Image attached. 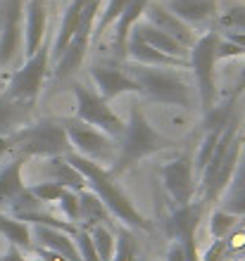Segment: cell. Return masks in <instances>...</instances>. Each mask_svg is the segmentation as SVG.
<instances>
[{"mask_svg": "<svg viewBox=\"0 0 245 261\" xmlns=\"http://www.w3.org/2000/svg\"><path fill=\"white\" fill-rule=\"evenodd\" d=\"M64 159L83 176L86 190H91V193L96 195L102 204H105V209H107L122 226L131 228V230H152V223L138 212V206L133 204V199L119 188V183H117V178L109 173V169L81 157V154H76V152L64 154Z\"/></svg>", "mask_w": 245, "mask_h": 261, "instance_id": "6da1fadb", "label": "cell"}, {"mask_svg": "<svg viewBox=\"0 0 245 261\" xmlns=\"http://www.w3.org/2000/svg\"><path fill=\"white\" fill-rule=\"evenodd\" d=\"M171 147H176V140L160 133L143 114L141 102H133L129 121L124 126V133L119 138V145H117V157L109 166V173L117 178V176L136 169L143 159L152 157L157 152L171 150Z\"/></svg>", "mask_w": 245, "mask_h": 261, "instance_id": "7a4b0ae2", "label": "cell"}, {"mask_svg": "<svg viewBox=\"0 0 245 261\" xmlns=\"http://www.w3.org/2000/svg\"><path fill=\"white\" fill-rule=\"evenodd\" d=\"M131 79L138 83L141 93L138 95L148 102L174 105V107H193L191 86L184 79L179 69H162V67H143V64L124 62Z\"/></svg>", "mask_w": 245, "mask_h": 261, "instance_id": "3957f363", "label": "cell"}, {"mask_svg": "<svg viewBox=\"0 0 245 261\" xmlns=\"http://www.w3.org/2000/svg\"><path fill=\"white\" fill-rule=\"evenodd\" d=\"M14 140V152L24 154L27 159L31 157H64L72 152V143H69L67 128L62 124V119H38L31 121L24 128H19L12 136Z\"/></svg>", "mask_w": 245, "mask_h": 261, "instance_id": "277c9868", "label": "cell"}, {"mask_svg": "<svg viewBox=\"0 0 245 261\" xmlns=\"http://www.w3.org/2000/svg\"><path fill=\"white\" fill-rule=\"evenodd\" d=\"M221 41V34L217 29H207L203 36H197L195 45L188 53V67L193 69V79H195V90H197V102L203 114H210L217 107V67L219 57L217 48Z\"/></svg>", "mask_w": 245, "mask_h": 261, "instance_id": "5b68a950", "label": "cell"}, {"mask_svg": "<svg viewBox=\"0 0 245 261\" xmlns=\"http://www.w3.org/2000/svg\"><path fill=\"white\" fill-rule=\"evenodd\" d=\"M69 86H72V93H74V100H76L74 119L100 128L102 133H107L112 140H119L126 121L119 119V114L109 107L107 100H102L96 88H88V86L81 81H72Z\"/></svg>", "mask_w": 245, "mask_h": 261, "instance_id": "8992f818", "label": "cell"}, {"mask_svg": "<svg viewBox=\"0 0 245 261\" xmlns=\"http://www.w3.org/2000/svg\"><path fill=\"white\" fill-rule=\"evenodd\" d=\"M50 55H53V43L46 38L41 48L36 50L31 57H27V62L10 76V83L5 88L7 95L14 97V100H21V102L36 105L43 83H46V76H48Z\"/></svg>", "mask_w": 245, "mask_h": 261, "instance_id": "52a82bcc", "label": "cell"}, {"mask_svg": "<svg viewBox=\"0 0 245 261\" xmlns=\"http://www.w3.org/2000/svg\"><path fill=\"white\" fill-rule=\"evenodd\" d=\"M62 124L67 128L72 152H76V154H81V157L91 159V162H96V164H100V166L115 162L117 145L107 133H102L96 126L83 124L79 119H62Z\"/></svg>", "mask_w": 245, "mask_h": 261, "instance_id": "ba28073f", "label": "cell"}, {"mask_svg": "<svg viewBox=\"0 0 245 261\" xmlns=\"http://www.w3.org/2000/svg\"><path fill=\"white\" fill-rule=\"evenodd\" d=\"M24 50V0H0V67Z\"/></svg>", "mask_w": 245, "mask_h": 261, "instance_id": "9c48e42d", "label": "cell"}, {"mask_svg": "<svg viewBox=\"0 0 245 261\" xmlns=\"http://www.w3.org/2000/svg\"><path fill=\"white\" fill-rule=\"evenodd\" d=\"M162 186L171 197L174 206L191 204L197 195V176L193 159L188 154H179L162 166Z\"/></svg>", "mask_w": 245, "mask_h": 261, "instance_id": "30bf717a", "label": "cell"}, {"mask_svg": "<svg viewBox=\"0 0 245 261\" xmlns=\"http://www.w3.org/2000/svg\"><path fill=\"white\" fill-rule=\"evenodd\" d=\"M205 204L203 199H193L186 206H174L169 221H167V233L171 235V240H176L186 252V261H200V252H197V226L203 221Z\"/></svg>", "mask_w": 245, "mask_h": 261, "instance_id": "8fae6325", "label": "cell"}, {"mask_svg": "<svg viewBox=\"0 0 245 261\" xmlns=\"http://www.w3.org/2000/svg\"><path fill=\"white\" fill-rule=\"evenodd\" d=\"M88 74L96 83V90L100 93L102 100H115L124 93H141L138 83L131 79L124 62H109V60H98L88 67Z\"/></svg>", "mask_w": 245, "mask_h": 261, "instance_id": "7c38bea8", "label": "cell"}, {"mask_svg": "<svg viewBox=\"0 0 245 261\" xmlns=\"http://www.w3.org/2000/svg\"><path fill=\"white\" fill-rule=\"evenodd\" d=\"M143 19L150 21L152 27L162 29L164 34L174 36V38H176V41L181 43L184 48L191 50L193 45H195V41H197L195 29L188 27L186 21H181L176 14H171L169 10L162 5V3H157V0H150L148 7H145V17H143Z\"/></svg>", "mask_w": 245, "mask_h": 261, "instance_id": "4fadbf2b", "label": "cell"}, {"mask_svg": "<svg viewBox=\"0 0 245 261\" xmlns=\"http://www.w3.org/2000/svg\"><path fill=\"white\" fill-rule=\"evenodd\" d=\"M48 5L46 0H24V57H31L46 43Z\"/></svg>", "mask_w": 245, "mask_h": 261, "instance_id": "5bb4252c", "label": "cell"}, {"mask_svg": "<svg viewBox=\"0 0 245 261\" xmlns=\"http://www.w3.org/2000/svg\"><path fill=\"white\" fill-rule=\"evenodd\" d=\"M162 5L188 27H203L219 17V0H164Z\"/></svg>", "mask_w": 245, "mask_h": 261, "instance_id": "9a60e30c", "label": "cell"}, {"mask_svg": "<svg viewBox=\"0 0 245 261\" xmlns=\"http://www.w3.org/2000/svg\"><path fill=\"white\" fill-rule=\"evenodd\" d=\"M129 57H131V62L133 64H143V67H162V69H184V67H188L186 60H176V57L157 53L152 45H148V43L136 34V29L131 31L129 43H126V60H129Z\"/></svg>", "mask_w": 245, "mask_h": 261, "instance_id": "2e32d148", "label": "cell"}, {"mask_svg": "<svg viewBox=\"0 0 245 261\" xmlns=\"http://www.w3.org/2000/svg\"><path fill=\"white\" fill-rule=\"evenodd\" d=\"M24 164H27V157L14 152V157L0 169V204L12 206L29 190V186L24 183V176H21Z\"/></svg>", "mask_w": 245, "mask_h": 261, "instance_id": "e0dca14e", "label": "cell"}, {"mask_svg": "<svg viewBox=\"0 0 245 261\" xmlns=\"http://www.w3.org/2000/svg\"><path fill=\"white\" fill-rule=\"evenodd\" d=\"M36 105L14 100L7 93L0 95V136H14L19 128L31 124V114H34Z\"/></svg>", "mask_w": 245, "mask_h": 261, "instance_id": "ac0fdd59", "label": "cell"}, {"mask_svg": "<svg viewBox=\"0 0 245 261\" xmlns=\"http://www.w3.org/2000/svg\"><path fill=\"white\" fill-rule=\"evenodd\" d=\"M150 0H131L126 10L119 14V19L115 21V34H112V45H115V53L119 60H126V43H129V36L133 31L138 21L145 17V7H148Z\"/></svg>", "mask_w": 245, "mask_h": 261, "instance_id": "d6986e66", "label": "cell"}, {"mask_svg": "<svg viewBox=\"0 0 245 261\" xmlns=\"http://www.w3.org/2000/svg\"><path fill=\"white\" fill-rule=\"evenodd\" d=\"M34 238L38 240L43 249H50L55 254H60L67 261H81V254L76 249L74 235L60 228H48V226H34Z\"/></svg>", "mask_w": 245, "mask_h": 261, "instance_id": "ffe728a7", "label": "cell"}, {"mask_svg": "<svg viewBox=\"0 0 245 261\" xmlns=\"http://www.w3.org/2000/svg\"><path fill=\"white\" fill-rule=\"evenodd\" d=\"M133 29H136V34L141 36L148 45H152L157 53L169 55V57H176V60H186V62H188V53H191V50L184 48V45H181L174 36L164 34L162 29L152 27V24H150V21H145V19H141Z\"/></svg>", "mask_w": 245, "mask_h": 261, "instance_id": "44dd1931", "label": "cell"}, {"mask_svg": "<svg viewBox=\"0 0 245 261\" xmlns=\"http://www.w3.org/2000/svg\"><path fill=\"white\" fill-rule=\"evenodd\" d=\"M88 43L86 38H72L69 41V45L60 53V57L55 60V71L53 76L57 79V81H64V79H72V74H74L76 69L83 64V60H86V50H88Z\"/></svg>", "mask_w": 245, "mask_h": 261, "instance_id": "7402d4cb", "label": "cell"}, {"mask_svg": "<svg viewBox=\"0 0 245 261\" xmlns=\"http://www.w3.org/2000/svg\"><path fill=\"white\" fill-rule=\"evenodd\" d=\"M0 235L17 249L34 247V230H31V226L27 221L14 219L12 214H0Z\"/></svg>", "mask_w": 245, "mask_h": 261, "instance_id": "603a6c76", "label": "cell"}, {"mask_svg": "<svg viewBox=\"0 0 245 261\" xmlns=\"http://www.w3.org/2000/svg\"><path fill=\"white\" fill-rule=\"evenodd\" d=\"M46 169L50 173V180L55 183H60L62 188H67V190H74V193H81L86 190V180L79 171H76L74 166L69 164L64 157H53V159H46Z\"/></svg>", "mask_w": 245, "mask_h": 261, "instance_id": "cb8c5ba5", "label": "cell"}, {"mask_svg": "<svg viewBox=\"0 0 245 261\" xmlns=\"http://www.w3.org/2000/svg\"><path fill=\"white\" fill-rule=\"evenodd\" d=\"M79 206H81V214H79V226L81 228H93L109 219V212L105 209V204L91 190L79 193Z\"/></svg>", "mask_w": 245, "mask_h": 261, "instance_id": "d4e9b609", "label": "cell"}, {"mask_svg": "<svg viewBox=\"0 0 245 261\" xmlns=\"http://www.w3.org/2000/svg\"><path fill=\"white\" fill-rule=\"evenodd\" d=\"M131 0H105V5L100 7V14H98L96 19V29H93V36H91V43L100 41L102 36L107 34V29L119 19V14L126 10Z\"/></svg>", "mask_w": 245, "mask_h": 261, "instance_id": "484cf974", "label": "cell"}, {"mask_svg": "<svg viewBox=\"0 0 245 261\" xmlns=\"http://www.w3.org/2000/svg\"><path fill=\"white\" fill-rule=\"evenodd\" d=\"M91 240H93V247H96V254L100 261H109L115 254V245H117V235L109 230L105 223H98V226L88 228Z\"/></svg>", "mask_w": 245, "mask_h": 261, "instance_id": "4316f807", "label": "cell"}, {"mask_svg": "<svg viewBox=\"0 0 245 261\" xmlns=\"http://www.w3.org/2000/svg\"><path fill=\"white\" fill-rule=\"evenodd\" d=\"M138 259V240L133 230L126 226H122L117 230V245H115V254L109 261H136Z\"/></svg>", "mask_w": 245, "mask_h": 261, "instance_id": "83f0119b", "label": "cell"}, {"mask_svg": "<svg viewBox=\"0 0 245 261\" xmlns=\"http://www.w3.org/2000/svg\"><path fill=\"white\" fill-rule=\"evenodd\" d=\"M238 221H240L238 214H231V212H226L224 206H219V209H214L210 214V235L214 240H226Z\"/></svg>", "mask_w": 245, "mask_h": 261, "instance_id": "f1b7e54d", "label": "cell"}, {"mask_svg": "<svg viewBox=\"0 0 245 261\" xmlns=\"http://www.w3.org/2000/svg\"><path fill=\"white\" fill-rule=\"evenodd\" d=\"M67 188H62L60 183L55 180H43V183H36V186H29V193L34 195L41 204H50V202H60V197L64 195Z\"/></svg>", "mask_w": 245, "mask_h": 261, "instance_id": "f546056e", "label": "cell"}, {"mask_svg": "<svg viewBox=\"0 0 245 261\" xmlns=\"http://www.w3.org/2000/svg\"><path fill=\"white\" fill-rule=\"evenodd\" d=\"M219 27L226 31H245V5H231L217 17Z\"/></svg>", "mask_w": 245, "mask_h": 261, "instance_id": "4dcf8cb0", "label": "cell"}, {"mask_svg": "<svg viewBox=\"0 0 245 261\" xmlns=\"http://www.w3.org/2000/svg\"><path fill=\"white\" fill-rule=\"evenodd\" d=\"M57 204H60L67 223L79 226V214H81V206H79V193H74V190H64V195L60 197Z\"/></svg>", "mask_w": 245, "mask_h": 261, "instance_id": "1f68e13d", "label": "cell"}, {"mask_svg": "<svg viewBox=\"0 0 245 261\" xmlns=\"http://www.w3.org/2000/svg\"><path fill=\"white\" fill-rule=\"evenodd\" d=\"M74 242H76V249L81 254V261H100L96 254V247H93V240H91V233L88 228H76L74 233Z\"/></svg>", "mask_w": 245, "mask_h": 261, "instance_id": "d6a6232c", "label": "cell"}, {"mask_svg": "<svg viewBox=\"0 0 245 261\" xmlns=\"http://www.w3.org/2000/svg\"><path fill=\"white\" fill-rule=\"evenodd\" d=\"M245 53L236 45V43H231L229 38H224L221 36V41H219V48H217V57L219 60H229V57H243Z\"/></svg>", "mask_w": 245, "mask_h": 261, "instance_id": "836d02e7", "label": "cell"}, {"mask_svg": "<svg viewBox=\"0 0 245 261\" xmlns=\"http://www.w3.org/2000/svg\"><path fill=\"white\" fill-rule=\"evenodd\" d=\"M164 261H186V252H184V247H181L176 240H171L169 249H167V256H164Z\"/></svg>", "mask_w": 245, "mask_h": 261, "instance_id": "e575fe53", "label": "cell"}, {"mask_svg": "<svg viewBox=\"0 0 245 261\" xmlns=\"http://www.w3.org/2000/svg\"><path fill=\"white\" fill-rule=\"evenodd\" d=\"M14 152V140L12 136H0V162L5 159V154Z\"/></svg>", "mask_w": 245, "mask_h": 261, "instance_id": "d590c367", "label": "cell"}, {"mask_svg": "<svg viewBox=\"0 0 245 261\" xmlns=\"http://www.w3.org/2000/svg\"><path fill=\"white\" fill-rule=\"evenodd\" d=\"M224 38H229L231 43H236V45L245 53V31H224Z\"/></svg>", "mask_w": 245, "mask_h": 261, "instance_id": "8d00e7d4", "label": "cell"}, {"mask_svg": "<svg viewBox=\"0 0 245 261\" xmlns=\"http://www.w3.org/2000/svg\"><path fill=\"white\" fill-rule=\"evenodd\" d=\"M245 90V64L240 67V74H238V79H236V86H233V90H231V95L233 97H238L240 93Z\"/></svg>", "mask_w": 245, "mask_h": 261, "instance_id": "74e56055", "label": "cell"}, {"mask_svg": "<svg viewBox=\"0 0 245 261\" xmlns=\"http://www.w3.org/2000/svg\"><path fill=\"white\" fill-rule=\"evenodd\" d=\"M136 261H145V259H141V256H138V259H136Z\"/></svg>", "mask_w": 245, "mask_h": 261, "instance_id": "f35d334b", "label": "cell"}]
</instances>
